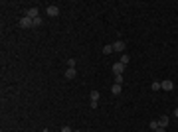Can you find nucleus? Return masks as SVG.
Instances as JSON below:
<instances>
[{"mask_svg": "<svg viewBox=\"0 0 178 132\" xmlns=\"http://www.w3.org/2000/svg\"><path fill=\"white\" fill-rule=\"evenodd\" d=\"M123 71H125V65H123L121 61L113 65V73H115V75H123Z\"/></svg>", "mask_w": 178, "mask_h": 132, "instance_id": "obj_4", "label": "nucleus"}, {"mask_svg": "<svg viewBox=\"0 0 178 132\" xmlns=\"http://www.w3.org/2000/svg\"><path fill=\"white\" fill-rule=\"evenodd\" d=\"M75 75H77V71H75L73 67L66 69V79H75Z\"/></svg>", "mask_w": 178, "mask_h": 132, "instance_id": "obj_7", "label": "nucleus"}, {"mask_svg": "<svg viewBox=\"0 0 178 132\" xmlns=\"http://www.w3.org/2000/svg\"><path fill=\"white\" fill-rule=\"evenodd\" d=\"M103 53H105V55L113 53V45H111V44H109V45H105V47H103Z\"/></svg>", "mask_w": 178, "mask_h": 132, "instance_id": "obj_13", "label": "nucleus"}, {"mask_svg": "<svg viewBox=\"0 0 178 132\" xmlns=\"http://www.w3.org/2000/svg\"><path fill=\"white\" fill-rule=\"evenodd\" d=\"M113 51H125V47H127V44H125V40H117V42H113Z\"/></svg>", "mask_w": 178, "mask_h": 132, "instance_id": "obj_2", "label": "nucleus"}, {"mask_svg": "<svg viewBox=\"0 0 178 132\" xmlns=\"http://www.w3.org/2000/svg\"><path fill=\"white\" fill-rule=\"evenodd\" d=\"M73 132H83V130H73Z\"/></svg>", "mask_w": 178, "mask_h": 132, "instance_id": "obj_21", "label": "nucleus"}, {"mask_svg": "<svg viewBox=\"0 0 178 132\" xmlns=\"http://www.w3.org/2000/svg\"><path fill=\"white\" fill-rule=\"evenodd\" d=\"M91 101H93V103L99 101V91H91Z\"/></svg>", "mask_w": 178, "mask_h": 132, "instance_id": "obj_11", "label": "nucleus"}, {"mask_svg": "<svg viewBox=\"0 0 178 132\" xmlns=\"http://www.w3.org/2000/svg\"><path fill=\"white\" fill-rule=\"evenodd\" d=\"M61 132H73V130H71L69 126H63V128H61Z\"/></svg>", "mask_w": 178, "mask_h": 132, "instance_id": "obj_18", "label": "nucleus"}, {"mask_svg": "<svg viewBox=\"0 0 178 132\" xmlns=\"http://www.w3.org/2000/svg\"><path fill=\"white\" fill-rule=\"evenodd\" d=\"M158 122H160V126H162V128H166L170 120H168V116H160V118H158Z\"/></svg>", "mask_w": 178, "mask_h": 132, "instance_id": "obj_8", "label": "nucleus"}, {"mask_svg": "<svg viewBox=\"0 0 178 132\" xmlns=\"http://www.w3.org/2000/svg\"><path fill=\"white\" fill-rule=\"evenodd\" d=\"M160 89H164V91H172V89H174V83H172V81H162V83H160Z\"/></svg>", "mask_w": 178, "mask_h": 132, "instance_id": "obj_6", "label": "nucleus"}, {"mask_svg": "<svg viewBox=\"0 0 178 132\" xmlns=\"http://www.w3.org/2000/svg\"><path fill=\"white\" fill-rule=\"evenodd\" d=\"M48 16H52V18L59 16V8L57 6H48Z\"/></svg>", "mask_w": 178, "mask_h": 132, "instance_id": "obj_5", "label": "nucleus"}, {"mask_svg": "<svg viewBox=\"0 0 178 132\" xmlns=\"http://www.w3.org/2000/svg\"><path fill=\"white\" fill-rule=\"evenodd\" d=\"M20 28H24V30H28V28H34V20H30L28 16H24V18H20Z\"/></svg>", "mask_w": 178, "mask_h": 132, "instance_id": "obj_1", "label": "nucleus"}, {"mask_svg": "<svg viewBox=\"0 0 178 132\" xmlns=\"http://www.w3.org/2000/svg\"><path fill=\"white\" fill-rule=\"evenodd\" d=\"M123 81H125L123 75H115V83H117V85H123Z\"/></svg>", "mask_w": 178, "mask_h": 132, "instance_id": "obj_14", "label": "nucleus"}, {"mask_svg": "<svg viewBox=\"0 0 178 132\" xmlns=\"http://www.w3.org/2000/svg\"><path fill=\"white\" fill-rule=\"evenodd\" d=\"M129 61H131V57H129L127 53H123V55H121V63H123V65H127Z\"/></svg>", "mask_w": 178, "mask_h": 132, "instance_id": "obj_12", "label": "nucleus"}, {"mask_svg": "<svg viewBox=\"0 0 178 132\" xmlns=\"http://www.w3.org/2000/svg\"><path fill=\"white\" fill-rule=\"evenodd\" d=\"M26 16H28L30 20H36V18H40V16H38V8H28V10H26Z\"/></svg>", "mask_w": 178, "mask_h": 132, "instance_id": "obj_3", "label": "nucleus"}, {"mask_svg": "<svg viewBox=\"0 0 178 132\" xmlns=\"http://www.w3.org/2000/svg\"><path fill=\"white\" fill-rule=\"evenodd\" d=\"M38 26H42V18H36V20H34V28H38Z\"/></svg>", "mask_w": 178, "mask_h": 132, "instance_id": "obj_16", "label": "nucleus"}, {"mask_svg": "<svg viewBox=\"0 0 178 132\" xmlns=\"http://www.w3.org/2000/svg\"><path fill=\"white\" fill-rule=\"evenodd\" d=\"M155 132H166V128H162V126H160V128H156Z\"/></svg>", "mask_w": 178, "mask_h": 132, "instance_id": "obj_19", "label": "nucleus"}, {"mask_svg": "<svg viewBox=\"0 0 178 132\" xmlns=\"http://www.w3.org/2000/svg\"><path fill=\"white\" fill-rule=\"evenodd\" d=\"M67 67H75V59H73V57L67 59Z\"/></svg>", "mask_w": 178, "mask_h": 132, "instance_id": "obj_17", "label": "nucleus"}, {"mask_svg": "<svg viewBox=\"0 0 178 132\" xmlns=\"http://www.w3.org/2000/svg\"><path fill=\"white\" fill-rule=\"evenodd\" d=\"M111 93H113V95H121V85H117V83H115V85L111 87Z\"/></svg>", "mask_w": 178, "mask_h": 132, "instance_id": "obj_9", "label": "nucleus"}, {"mask_svg": "<svg viewBox=\"0 0 178 132\" xmlns=\"http://www.w3.org/2000/svg\"><path fill=\"white\" fill-rule=\"evenodd\" d=\"M150 87H152V91H158V89H160V81H152Z\"/></svg>", "mask_w": 178, "mask_h": 132, "instance_id": "obj_15", "label": "nucleus"}, {"mask_svg": "<svg viewBox=\"0 0 178 132\" xmlns=\"http://www.w3.org/2000/svg\"><path fill=\"white\" fill-rule=\"evenodd\" d=\"M174 116H176V118H178V107H176V109H174Z\"/></svg>", "mask_w": 178, "mask_h": 132, "instance_id": "obj_20", "label": "nucleus"}, {"mask_svg": "<svg viewBox=\"0 0 178 132\" xmlns=\"http://www.w3.org/2000/svg\"><path fill=\"white\" fill-rule=\"evenodd\" d=\"M148 126H150V130H156V128H160V122H158V118H156V120H150V124H148Z\"/></svg>", "mask_w": 178, "mask_h": 132, "instance_id": "obj_10", "label": "nucleus"}]
</instances>
